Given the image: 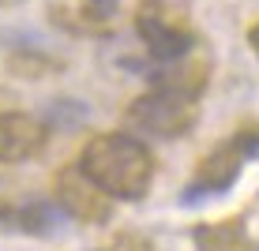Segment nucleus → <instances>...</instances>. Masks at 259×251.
I'll return each instance as SVG.
<instances>
[{"label": "nucleus", "instance_id": "f257e3e1", "mask_svg": "<svg viewBox=\"0 0 259 251\" xmlns=\"http://www.w3.org/2000/svg\"><path fill=\"white\" fill-rule=\"evenodd\" d=\"M79 173L109 199L136 203L154 180V154L147 150V142H139L128 131H102L83 146Z\"/></svg>", "mask_w": 259, "mask_h": 251}, {"label": "nucleus", "instance_id": "f03ea898", "mask_svg": "<svg viewBox=\"0 0 259 251\" xmlns=\"http://www.w3.org/2000/svg\"><path fill=\"white\" fill-rule=\"evenodd\" d=\"M192 97L188 90H177V86H169V90H150L136 97V102L128 105V120L139 124L143 131H150V135H184L192 124Z\"/></svg>", "mask_w": 259, "mask_h": 251}, {"label": "nucleus", "instance_id": "7ed1b4c3", "mask_svg": "<svg viewBox=\"0 0 259 251\" xmlns=\"http://www.w3.org/2000/svg\"><path fill=\"white\" fill-rule=\"evenodd\" d=\"M46 142H49V128L38 116L19 109L0 113V165H23V161L38 158Z\"/></svg>", "mask_w": 259, "mask_h": 251}, {"label": "nucleus", "instance_id": "423d86ee", "mask_svg": "<svg viewBox=\"0 0 259 251\" xmlns=\"http://www.w3.org/2000/svg\"><path fill=\"white\" fill-rule=\"evenodd\" d=\"M139 26V34H143V45L150 49V57L154 60H181L184 53L192 49V34L188 30H181V26H173V23H165V19H158V15H139L136 19Z\"/></svg>", "mask_w": 259, "mask_h": 251}, {"label": "nucleus", "instance_id": "0eeeda50", "mask_svg": "<svg viewBox=\"0 0 259 251\" xmlns=\"http://www.w3.org/2000/svg\"><path fill=\"white\" fill-rule=\"evenodd\" d=\"M8 71L19 79H41L49 75V71H60V64L53 57H41V53H15L12 60H8Z\"/></svg>", "mask_w": 259, "mask_h": 251}, {"label": "nucleus", "instance_id": "39448f33", "mask_svg": "<svg viewBox=\"0 0 259 251\" xmlns=\"http://www.w3.org/2000/svg\"><path fill=\"white\" fill-rule=\"evenodd\" d=\"M244 158H248V139L244 135L233 139V142L214 146L210 154L203 158V165L195 169V191H222V187H229L233 176L240 173V161Z\"/></svg>", "mask_w": 259, "mask_h": 251}, {"label": "nucleus", "instance_id": "6e6552de", "mask_svg": "<svg viewBox=\"0 0 259 251\" xmlns=\"http://www.w3.org/2000/svg\"><path fill=\"white\" fill-rule=\"evenodd\" d=\"M252 49H255V53H259V23H255V26H252Z\"/></svg>", "mask_w": 259, "mask_h": 251}, {"label": "nucleus", "instance_id": "20e7f679", "mask_svg": "<svg viewBox=\"0 0 259 251\" xmlns=\"http://www.w3.org/2000/svg\"><path fill=\"white\" fill-rule=\"evenodd\" d=\"M57 199L64 206V214L87 221V225H105V221H109V195L98 191V187L79 173V165L57 173Z\"/></svg>", "mask_w": 259, "mask_h": 251}]
</instances>
